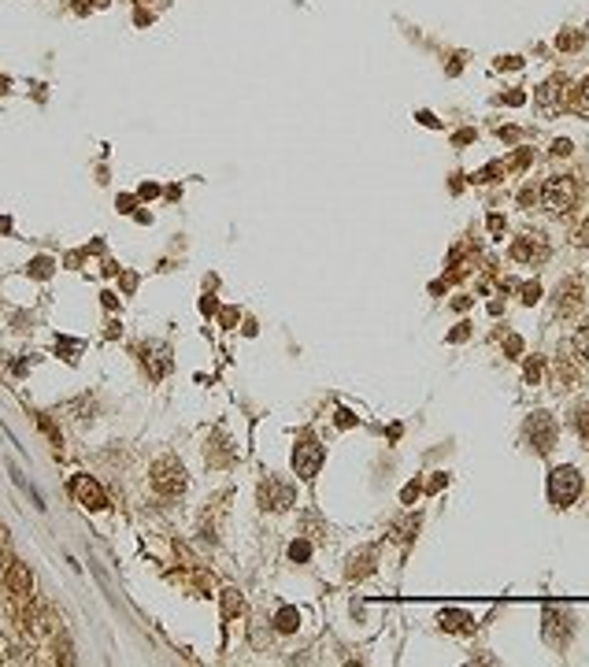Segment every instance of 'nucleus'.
I'll use <instances>...</instances> for the list:
<instances>
[{
    "label": "nucleus",
    "instance_id": "nucleus-1",
    "mask_svg": "<svg viewBox=\"0 0 589 667\" xmlns=\"http://www.w3.org/2000/svg\"><path fill=\"white\" fill-rule=\"evenodd\" d=\"M541 204L548 212H571V208L578 204V182L571 175H553L541 186Z\"/></svg>",
    "mask_w": 589,
    "mask_h": 667
},
{
    "label": "nucleus",
    "instance_id": "nucleus-2",
    "mask_svg": "<svg viewBox=\"0 0 589 667\" xmlns=\"http://www.w3.org/2000/svg\"><path fill=\"white\" fill-rule=\"evenodd\" d=\"M578 493H582V475L574 467H556L553 475H548V497H553V504H571V501H578Z\"/></svg>",
    "mask_w": 589,
    "mask_h": 667
},
{
    "label": "nucleus",
    "instance_id": "nucleus-3",
    "mask_svg": "<svg viewBox=\"0 0 589 667\" xmlns=\"http://www.w3.org/2000/svg\"><path fill=\"white\" fill-rule=\"evenodd\" d=\"M323 460H326V449L316 441V438H304L297 445V452H293V471L300 478H316L319 475V467H323Z\"/></svg>",
    "mask_w": 589,
    "mask_h": 667
},
{
    "label": "nucleus",
    "instance_id": "nucleus-4",
    "mask_svg": "<svg viewBox=\"0 0 589 667\" xmlns=\"http://www.w3.org/2000/svg\"><path fill=\"white\" fill-rule=\"evenodd\" d=\"M152 486L167 497H175V493L186 490V471H182L178 460H160L152 467Z\"/></svg>",
    "mask_w": 589,
    "mask_h": 667
},
{
    "label": "nucleus",
    "instance_id": "nucleus-5",
    "mask_svg": "<svg viewBox=\"0 0 589 667\" xmlns=\"http://www.w3.org/2000/svg\"><path fill=\"white\" fill-rule=\"evenodd\" d=\"M527 438L534 441V449L538 452H548L556 445V423H553V415L548 412H534L530 419H527Z\"/></svg>",
    "mask_w": 589,
    "mask_h": 667
},
{
    "label": "nucleus",
    "instance_id": "nucleus-6",
    "mask_svg": "<svg viewBox=\"0 0 589 667\" xmlns=\"http://www.w3.org/2000/svg\"><path fill=\"white\" fill-rule=\"evenodd\" d=\"M571 638V612L548 605L545 608V642L548 645H564Z\"/></svg>",
    "mask_w": 589,
    "mask_h": 667
},
{
    "label": "nucleus",
    "instance_id": "nucleus-7",
    "mask_svg": "<svg viewBox=\"0 0 589 667\" xmlns=\"http://www.w3.org/2000/svg\"><path fill=\"white\" fill-rule=\"evenodd\" d=\"M71 490H74V497H78V504L93 508V512H100V508L108 504V497H104V490H100V486H97V482L89 478V475H78Z\"/></svg>",
    "mask_w": 589,
    "mask_h": 667
},
{
    "label": "nucleus",
    "instance_id": "nucleus-8",
    "mask_svg": "<svg viewBox=\"0 0 589 667\" xmlns=\"http://www.w3.org/2000/svg\"><path fill=\"white\" fill-rule=\"evenodd\" d=\"M545 256H548V245L541 238H530V234L512 245V260H519V264H541Z\"/></svg>",
    "mask_w": 589,
    "mask_h": 667
},
{
    "label": "nucleus",
    "instance_id": "nucleus-9",
    "mask_svg": "<svg viewBox=\"0 0 589 667\" xmlns=\"http://www.w3.org/2000/svg\"><path fill=\"white\" fill-rule=\"evenodd\" d=\"M585 300V285H582V278H567L564 285L556 290V308L560 311H574Z\"/></svg>",
    "mask_w": 589,
    "mask_h": 667
},
{
    "label": "nucleus",
    "instance_id": "nucleus-10",
    "mask_svg": "<svg viewBox=\"0 0 589 667\" xmlns=\"http://www.w3.org/2000/svg\"><path fill=\"white\" fill-rule=\"evenodd\" d=\"M4 586H8V590L15 593V597H26V593L34 590V574H30V567L11 564V567H8V574H4Z\"/></svg>",
    "mask_w": 589,
    "mask_h": 667
},
{
    "label": "nucleus",
    "instance_id": "nucleus-11",
    "mask_svg": "<svg viewBox=\"0 0 589 667\" xmlns=\"http://www.w3.org/2000/svg\"><path fill=\"white\" fill-rule=\"evenodd\" d=\"M441 626L452 634H470L475 631V616H467V612H456V608H445L441 612Z\"/></svg>",
    "mask_w": 589,
    "mask_h": 667
},
{
    "label": "nucleus",
    "instance_id": "nucleus-12",
    "mask_svg": "<svg viewBox=\"0 0 589 667\" xmlns=\"http://www.w3.org/2000/svg\"><path fill=\"white\" fill-rule=\"evenodd\" d=\"M564 82H560V78H553V82H545L541 89H538V104H541V108L545 112H553L556 108V104H564Z\"/></svg>",
    "mask_w": 589,
    "mask_h": 667
},
{
    "label": "nucleus",
    "instance_id": "nucleus-13",
    "mask_svg": "<svg viewBox=\"0 0 589 667\" xmlns=\"http://www.w3.org/2000/svg\"><path fill=\"white\" fill-rule=\"evenodd\" d=\"M267 486H271V508H285V504H293V490L290 486H282V482H274V478H267Z\"/></svg>",
    "mask_w": 589,
    "mask_h": 667
},
{
    "label": "nucleus",
    "instance_id": "nucleus-14",
    "mask_svg": "<svg viewBox=\"0 0 589 667\" xmlns=\"http://www.w3.org/2000/svg\"><path fill=\"white\" fill-rule=\"evenodd\" d=\"M374 571V553H360V556H352V564H348V579H363V574H371Z\"/></svg>",
    "mask_w": 589,
    "mask_h": 667
},
{
    "label": "nucleus",
    "instance_id": "nucleus-15",
    "mask_svg": "<svg viewBox=\"0 0 589 667\" xmlns=\"http://www.w3.org/2000/svg\"><path fill=\"white\" fill-rule=\"evenodd\" d=\"M571 108L578 115H589V78L578 82V89H574V97H571Z\"/></svg>",
    "mask_w": 589,
    "mask_h": 667
},
{
    "label": "nucleus",
    "instance_id": "nucleus-16",
    "mask_svg": "<svg viewBox=\"0 0 589 667\" xmlns=\"http://www.w3.org/2000/svg\"><path fill=\"white\" fill-rule=\"evenodd\" d=\"M574 356L589 363V323L578 326V334H574Z\"/></svg>",
    "mask_w": 589,
    "mask_h": 667
},
{
    "label": "nucleus",
    "instance_id": "nucleus-17",
    "mask_svg": "<svg viewBox=\"0 0 589 667\" xmlns=\"http://www.w3.org/2000/svg\"><path fill=\"white\" fill-rule=\"evenodd\" d=\"M274 623H278V631H285V634H290V631H297V623H300V612H297V608H282V612H278V619H274Z\"/></svg>",
    "mask_w": 589,
    "mask_h": 667
},
{
    "label": "nucleus",
    "instance_id": "nucleus-18",
    "mask_svg": "<svg viewBox=\"0 0 589 667\" xmlns=\"http://www.w3.org/2000/svg\"><path fill=\"white\" fill-rule=\"evenodd\" d=\"M574 426H578V434H582V441L589 445V404H582L578 412H574Z\"/></svg>",
    "mask_w": 589,
    "mask_h": 667
},
{
    "label": "nucleus",
    "instance_id": "nucleus-19",
    "mask_svg": "<svg viewBox=\"0 0 589 667\" xmlns=\"http://www.w3.org/2000/svg\"><path fill=\"white\" fill-rule=\"evenodd\" d=\"M556 45H560V48H567V52H574V48H582V34H560V37H556Z\"/></svg>",
    "mask_w": 589,
    "mask_h": 667
},
{
    "label": "nucleus",
    "instance_id": "nucleus-20",
    "mask_svg": "<svg viewBox=\"0 0 589 667\" xmlns=\"http://www.w3.org/2000/svg\"><path fill=\"white\" fill-rule=\"evenodd\" d=\"M290 556H293V560H308V556H311V545H308V541H293V545H290Z\"/></svg>",
    "mask_w": 589,
    "mask_h": 667
},
{
    "label": "nucleus",
    "instance_id": "nucleus-21",
    "mask_svg": "<svg viewBox=\"0 0 589 667\" xmlns=\"http://www.w3.org/2000/svg\"><path fill=\"white\" fill-rule=\"evenodd\" d=\"M541 297V285L538 282H530V285H522V300H527V304H534V300Z\"/></svg>",
    "mask_w": 589,
    "mask_h": 667
},
{
    "label": "nucleus",
    "instance_id": "nucleus-22",
    "mask_svg": "<svg viewBox=\"0 0 589 667\" xmlns=\"http://www.w3.org/2000/svg\"><path fill=\"white\" fill-rule=\"evenodd\" d=\"M538 378H541V363L530 360V363H527V382H538Z\"/></svg>",
    "mask_w": 589,
    "mask_h": 667
},
{
    "label": "nucleus",
    "instance_id": "nucleus-23",
    "mask_svg": "<svg viewBox=\"0 0 589 667\" xmlns=\"http://www.w3.org/2000/svg\"><path fill=\"white\" fill-rule=\"evenodd\" d=\"M400 497H404V504H412L415 497H419V482H408V486H404V493H400Z\"/></svg>",
    "mask_w": 589,
    "mask_h": 667
},
{
    "label": "nucleus",
    "instance_id": "nucleus-24",
    "mask_svg": "<svg viewBox=\"0 0 589 667\" xmlns=\"http://www.w3.org/2000/svg\"><path fill=\"white\" fill-rule=\"evenodd\" d=\"M352 423H356V415H352L348 408H341V412H337V426H352Z\"/></svg>",
    "mask_w": 589,
    "mask_h": 667
},
{
    "label": "nucleus",
    "instance_id": "nucleus-25",
    "mask_svg": "<svg viewBox=\"0 0 589 667\" xmlns=\"http://www.w3.org/2000/svg\"><path fill=\"white\" fill-rule=\"evenodd\" d=\"M467 334H470V330H467V323H460V326H456V330L449 334V342H463Z\"/></svg>",
    "mask_w": 589,
    "mask_h": 667
},
{
    "label": "nucleus",
    "instance_id": "nucleus-26",
    "mask_svg": "<svg viewBox=\"0 0 589 667\" xmlns=\"http://www.w3.org/2000/svg\"><path fill=\"white\" fill-rule=\"evenodd\" d=\"M489 230L501 234V230H504V219H501V215H489Z\"/></svg>",
    "mask_w": 589,
    "mask_h": 667
},
{
    "label": "nucleus",
    "instance_id": "nucleus-27",
    "mask_svg": "<svg viewBox=\"0 0 589 667\" xmlns=\"http://www.w3.org/2000/svg\"><path fill=\"white\" fill-rule=\"evenodd\" d=\"M553 152H556V156H567V152H571V141H556Z\"/></svg>",
    "mask_w": 589,
    "mask_h": 667
},
{
    "label": "nucleus",
    "instance_id": "nucleus-28",
    "mask_svg": "<svg viewBox=\"0 0 589 667\" xmlns=\"http://www.w3.org/2000/svg\"><path fill=\"white\" fill-rule=\"evenodd\" d=\"M578 241H582V245H589V222H585V227L578 230Z\"/></svg>",
    "mask_w": 589,
    "mask_h": 667
}]
</instances>
